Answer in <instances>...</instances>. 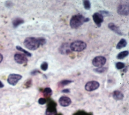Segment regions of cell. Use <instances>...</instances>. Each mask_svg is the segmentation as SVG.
<instances>
[{"mask_svg":"<svg viewBox=\"0 0 129 115\" xmlns=\"http://www.w3.org/2000/svg\"><path fill=\"white\" fill-rule=\"evenodd\" d=\"M90 20L89 18H85L81 14H76L72 17L70 21V25L72 28L77 29L84 23Z\"/></svg>","mask_w":129,"mask_h":115,"instance_id":"6da1fadb","label":"cell"},{"mask_svg":"<svg viewBox=\"0 0 129 115\" xmlns=\"http://www.w3.org/2000/svg\"><path fill=\"white\" fill-rule=\"evenodd\" d=\"M24 45L26 48L30 50H37L41 46L39 41V37L36 38L34 37H29L25 39Z\"/></svg>","mask_w":129,"mask_h":115,"instance_id":"7a4b0ae2","label":"cell"},{"mask_svg":"<svg viewBox=\"0 0 129 115\" xmlns=\"http://www.w3.org/2000/svg\"><path fill=\"white\" fill-rule=\"evenodd\" d=\"M70 47L72 51L80 52L84 50L87 47V44L85 42L81 40H76L71 43Z\"/></svg>","mask_w":129,"mask_h":115,"instance_id":"3957f363","label":"cell"},{"mask_svg":"<svg viewBox=\"0 0 129 115\" xmlns=\"http://www.w3.org/2000/svg\"><path fill=\"white\" fill-rule=\"evenodd\" d=\"M22 76L19 74H10L8 77L7 82L9 84L12 86H15L17 83L22 79Z\"/></svg>","mask_w":129,"mask_h":115,"instance_id":"277c9868","label":"cell"},{"mask_svg":"<svg viewBox=\"0 0 129 115\" xmlns=\"http://www.w3.org/2000/svg\"><path fill=\"white\" fill-rule=\"evenodd\" d=\"M106 62V59L105 57L99 56L95 57L92 60L93 65L97 67H100L103 66Z\"/></svg>","mask_w":129,"mask_h":115,"instance_id":"5b68a950","label":"cell"},{"mask_svg":"<svg viewBox=\"0 0 129 115\" xmlns=\"http://www.w3.org/2000/svg\"><path fill=\"white\" fill-rule=\"evenodd\" d=\"M99 83L96 81H91L87 82L85 85V90L89 92H91L97 89L99 87Z\"/></svg>","mask_w":129,"mask_h":115,"instance_id":"8992f818","label":"cell"},{"mask_svg":"<svg viewBox=\"0 0 129 115\" xmlns=\"http://www.w3.org/2000/svg\"><path fill=\"white\" fill-rule=\"evenodd\" d=\"M56 104L54 101H51L48 105L46 110V115H57Z\"/></svg>","mask_w":129,"mask_h":115,"instance_id":"52a82bcc","label":"cell"},{"mask_svg":"<svg viewBox=\"0 0 129 115\" xmlns=\"http://www.w3.org/2000/svg\"><path fill=\"white\" fill-rule=\"evenodd\" d=\"M117 12L120 15L127 16L129 13L128 5L125 4H120L117 7Z\"/></svg>","mask_w":129,"mask_h":115,"instance_id":"ba28073f","label":"cell"},{"mask_svg":"<svg viewBox=\"0 0 129 115\" xmlns=\"http://www.w3.org/2000/svg\"><path fill=\"white\" fill-rule=\"evenodd\" d=\"M14 60L17 63L20 64L27 63L28 62V59L26 55L20 53H16L15 54Z\"/></svg>","mask_w":129,"mask_h":115,"instance_id":"9c48e42d","label":"cell"},{"mask_svg":"<svg viewBox=\"0 0 129 115\" xmlns=\"http://www.w3.org/2000/svg\"><path fill=\"white\" fill-rule=\"evenodd\" d=\"M93 19L96 25L98 27H100L101 23L103 21V16L99 13V12H96L95 13L93 16Z\"/></svg>","mask_w":129,"mask_h":115,"instance_id":"30bf717a","label":"cell"},{"mask_svg":"<svg viewBox=\"0 0 129 115\" xmlns=\"http://www.w3.org/2000/svg\"><path fill=\"white\" fill-rule=\"evenodd\" d=\"M59 52L62 55H68L71 52L70 45L68 43H63L59 48Z\"/></svg>","mask_w":129,"mask_h":115,"instance_id":"8fae6325","label":"cell"},{"mask_svg":"<svg viewBox=\"0 0 129 115\" xmlns=\"http://www.w3.org/2000/svg\"><path fill=\"white\" fill-rule=\"evenodd\" d=\"M71 99L67 96H62L59 99V103L60 105L63 107H66L70 105L71 103Z\"/></svg>","mask_w":129,"mask_h":115,"instance_id":"7c38bea8","label":"cell"},{"mask_svg":"<svg viewBox=\"0 0 129 115\" xmlns=\"http://www.w3.org/2000/svg\"><path fill=\"white\" fill-rule=\"evenodd\" d=\"M108 27L111 30H112L115 33L117 34L118 35H122V33L120 30V29H119V28L118 26H117L114 23L110 22L108 24Z\"/></svg>","mask_w":129,"mask_h":115,"instance_id":"4fadbf2b","label":"cell"},{"mask_svg":"<svg viewBox=\"0 0 129 115\" xmlns=\"http://www.w3.org/2000/svg\"><path fill=\"white\" fill-rule=\"evenodd\" d=\"M112 96L113 98L116 100H121L123 98V94L118 90H116L114 91Z\"/></svg>","mask_w":129,"mask_h":115,"instance_id":"5bb4252c","label":"cell"},{"mask_svg":"<svg viewBox=\"0 0 129 115\" xmlns=\"http://www.w3.org/2000/svg\"><path fill=\"white\" fill-rule=\"evenodd\" d=\"M127 45V41L125 39L122 38L117 43L116 48L117 49H121L125 47Z\"/></svg>","mask_w":129,"mask_h":115,"instance_id":"9a60e30c","label":"cell"},{"mask_svg":"<svg viewBox=\"0 0 129 115\" xmlns=\"http://www.w3.org/2000/svg\"><path fill=\"white\" fill-rule=\"evenodd\" d=\"M24 22V20L23 19L20 18H16L13 20L12 24L14 27H17L20 24H23Z\"/></svg>","mask_w":129,"mask_h":115,"instance_id":"2e32d148","label":"cell"},{"mask_svg":"<svg viewBox=\"0 0 129 115\" xmlns=\"http://www.w3.org/2000/svg\"><path fill=\"white\" fill-rule=\"evenodd\" d=\"M129 52L128 51H123L122 52H121L120 53H119L117 56L116 58L118 59H122L124 58H125L126 57H127L128 55Z\"/></svg>","mask_w":129,"mask_h":115,"instance_id":"e0dca14e","label":"cell"},{"mask_svg":"<svg viewBox=\"0 0 129 115\" xmlns=\"http://www.w3.org/2000/svg\"><path fill=\"white\" fill-rule=\"evenodd\" d=\"M72 82H73V81L71 80H63L58 83V85L59 87H63L66 85H68V84H70Z\"/></svg>","mask_w":129,"mask_h":115,"instance_id":"ac0fdd59","label":"cell"},{"mask_svg":"<svg viewBox=\"0 0 129 115\" xmlns=\"http://www.w3.org/2000/svg\"><path fill=\"white\" fill-rule=\"evenodd\" d=\"M17 50H18V51H21L22 52H23L24 53V55L28 56V57H31L32 56V54L31 53H30L29 52L25 50V49H24L23 48H22L21 47L19 46H17L16 47Z\"/></svg>","mask_w":129,"mask_h":115,"instance_id":"d6986e66","label":"cell"},{"mask_svg":"<svg viewBox=\"0 0 129 115\" xmlns=\"http://www.w3.org/2000/svg\"><path fill=\"white\" fill-rule=\"evenodd\" d=\"M43 93L44 95H45L46 97H48V96H50L52 95V90L50 88L47 87L44 89Z\"/></svg>","mask_w":129,"mask_h":115,"instance_id":"ffe728a7","label":"cell"},{"mask_svg":"<svg viewBox=\"0 0 129 115\" xmlns=\"http://www.w3.org/2000/svg\"><path fill=\"white\" fill-rule=\"evenodd\" d=\"M84 7L86 10H90L91 8V3L90 1L85 0L83 1Z\"/></svg>","mask_w":129,"mask_h":115,"instance_id":"44dd1931","label":"cell"},{"mask_svg":"<svg viewBox=\"0 0 129 115\" xmlns=\"http://www.w3.org/2000/svg\"><path fill=\"white\" fill-rule=\"evenodd\" d=\"M107 69V68L106 67H97V68H95L94 69V70L96 72H97V73H103V72H105Z\"/></svg>","mask_w":129,"mask_h":115,"instance_id":"7402d4cb","label":"cell"},{"mask_svg":"<svg viewBox=\"0 0 129 115\" xmlns=\"http://www.w3.org/2000/svg\"><path fill=\"white\" fill-rule=\"evenodd\" d=\"M115 66L117 69H121L125 67V64L121 62H118L116 63Z\"/></svg>","mask_w":129,"mask_h":115,"instance_id":"603a6c76","label":"cell"},{"mask_svg":"<svg viewBox=\"0 0 129 115\" xmlns=\"http://www.w3.org/2000/svg\"><path fill=\"white\" fill-rule=\"evenodd\" d=\"M32 80L31 79H28L26 82L25 83H24V87L25 88H29L32 85Z\"/></svg>","mask_w":129,"mask_h":115,"instance_id":"cb8c5ba5","label":"cell"},{"mask_svg":"<svg viewBox=\"0 0 129 115\" xmlns=\"http://www.w3.org/2000/svg\"><path fill=\"white\" fill-rule=\"evenodd\" d=\"M48 63L47 62H43L40 65V68L43 71H46L48 69Z\"/></svg>","mask_w":129,"mask_h":115,"instance_id":"d4e9b609","label":"cell"},{"mask_svg":"<svg viewBox=\"0 0 129 115\" xmlns=\"http://www.w3.org/2000/svg\"><path fill=\"white\" fill-rule=\"evenodd\" d=\"M38 102L39 104H40L41 105H43V104H44L46 103V100L44 98H40L38 99Z\"/></svg>","mask_w":129,"mask_h":115,"instance_id":"484cf974","label":"cell"},{"mask_svg":"<svg viewBox=\"0 0 129 115\" xmlns=\"http://www.w3.org/2000/svg\"><path fill=\"white\" fill-rule=\"evenodd\" d=\"M74 115H92V114H90V113H87L86 112H84V111H79L78 112H76L75 114H74Z\"/></svg>","mask_w":129,"mask_h":115,"instance_id":"4316f807","label":"cell"},{"mask_svg":"<svg viewBox=\"0 0 129 115\" xmlns=\"http://www.w3.org/2000/svg\"><path fill=\"white\" fill-rule=\"evenodd\" d=\"M40 73V72L38 69H34L33 71H32L30 73L32 75H36V74H37L38 73Z\"/></svg>","mask_w":129,"mask_h":115,"instance_id":"83f0119b","label":"cell"},{"mask_svg":"<svg viewBox=\"0 0 129 115\" xmlns=\"http://www.w3.org/2000/svg\"><path fill=\"white\" fill-rule=\"evenodd\" d=\"M99 13L103 16V17L104 16L108 15V14H109L108 12H107V11H100Z\"/></svg>","mask_w":129,"mask_h":115,"instance_id":"f1b7e54d","label":"cell"},{"mask_svg":"<svg viewBox=\"0 0 129 115\" xmlns=\"http://www.w3.org/2000/svg\"><path fill=\"white\" fill-rule=\"evenodd\" d=\"M62 92L64 93H68L70 92V90L69 89H65L62 91Z\"/></svg>","mask_w":129,"mask_h":115,"instance_id":"f546056e","label":"cell"},{"mask_svg":"<svg viewBox=\"0 0 129 115\" xmlns=\"http://www.w3.org/2000/svg\"><path fill=\"white\" fill-rule=\"evenodd\" d=\"M4 85L3 83L0 81V88H2L3 87H4Z\"/></svg>","mask_w":129,"mask_h":115,"instance_id":"4dcf8cb0","label":"cell"},{"mask_svg":"<svg viewBox=\"0 0 129 115\" xmlns=\"http://www.w3.org/2000/svg\"><path fill=\"white\" fill-rule=\"evenodd\" d=\"M3 59V55H2L1 54H0V63L2 61Z\"/></svg>","mask_w":129,"mask_h":115,"instance_id":"1f68e13d","label":"cell"},{"mask_svg":"<svg viewBox=\"0 0 129 115\" xmlns=\"http://www.w3.org/2000/svg\"><path fill=\"white\" fill-rule=\"evenodd\" d=\"M58 115H61V114H59Z\"/></svg>","mask_w":129,"mask_h":115,"instance_id":"d6a6232c","label":"cell"}]
</instances>
